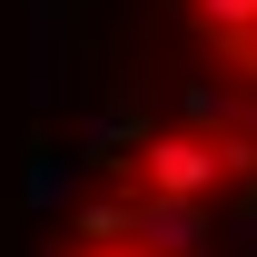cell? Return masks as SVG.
Listing matches in <instances>:
<instances>
[{
	"label": "cell",
	"instance_id": "cell-5",
	"mask_svg": "<svg viewBox=\"0 0 257 257\" xmlns=\"http://www.w3.org/2000/svg\"><path fill=\"white\" fill-rule=\"evenodd\" d=\"M237 60H247V79H257V40H247V50H237Z\"/></svg>",
	"mask_w": 257,
	"mask_h": 257
},
{
	"label": "cell",
	"instance_id": "cell-2",
	"mask_svg": "<svg viewBox=\"0 0 257 257\" xmlns=\"http://www.w3.org/2000/svg\"><path fill=\"white\" fill-rule=\"evenodd\" d=\"M128 237L159 247V257H188L198 247V208L188 198H128Z\"/></svg>",
	"mask_w": 257,
	"mask_h": 257
},
{
	"label": "cell",
	"instance_id": "cell-3",
	"mask_svg": "<svg viewBox=\"0 0 257 257\" xmlns=\"http://www.w3.org/2000/svg\"><path fill=\"white\" fill-rule=\"evenodd\" d=\"M188 30L208 50H247L257 40V0H188Z\"/></svg>",
	"mask_w": 257,
	"mask_h": 257
},
{
	"label": "cell",
	"instance_id": "cell-4",
	"mask_svg": "<svg viewBox=\"0 0 257 257\" xmlns=\"http://www.w3.org/2000/svg\"><path fill=\"white\" fill-rule=\"evenodd\" d=\"M79 257H159V247H139V237H89Z\"/></svg>",
	"mask_w": 257,
	"mask_h": 257
},
{
	"label": "cell",
	"instance_id": "cell-1",
	"mask_svg": "<svg viewBox=\"0 0 257 257\" xmlns=\"http://www.w3.org/2000/svg\"><path fill=\"white\" fill-rule=\"evenodd\" d=\"M247 168H257V139H237V128H149L119 159V178H128V198H188L198 208Z\"/></svg>",
	"mask_w": 257,
	"mask_h": 257
}]
</instances>
